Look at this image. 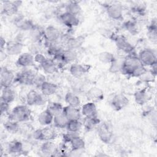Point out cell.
<instances>
[{"instance_id":"24","label":"cell","mask_w":157,"mask_h":157,"mask_svg":"<svg viewBox=\"0 0 157 157\" xmlns=\"http://www.w3.org/2000/svg\"><path fill=\"white\" fill-rule=\"evenodd\" d=\"M7 151L11 155H20L23 152V144L20 140H13L9 143L7 145Z\"/></svg>"},{"instance_id":"29","label":"cell","mask_w":157,"mask_h":157,"mask_svg":"<svg viewBox=\"0 0 157 157\" xmlns=\"http://www.w3.org/2000/svg\"><path fill=\"white\" fill-rule=\"evenodd\" d=\"M69 122V120L64 115L63 112L53 117V123L55 127L59 129L66 128Z\"/></svg>"},{"instance_id":"42","label":"cell","mask_w":157,"mask_h":157,"mask_svg":"<svg viewBox=\"0 0 157 157\" xmlns=\"http://www.w3.org/2000/svg\"><path fill=\"white\" fill-rule=\"evenodd\" d=\"M123 59L115 58V60L111 64H110L109 67L110 72L112 73H116L117 72L120 71L122 63H123Z\"/></svg>"},{"instance_id":"37","label":"cell","mask_w":157,"mask_h":157,"mask_svg":"<svg viewBox=\"0 0 157 157\" xmlns=\"http://www.w3.org/2000/svg\"><path fill=\"white\" fill-rule=\"evenodd\" d=\"M4 126L6 130L12 134L17 133L20 129L19 123L9 119L4 123Z\"/></svg>"},{"instance_id":"12","label":"cell","mask_w":157,"mask_h":157,"mask_svg":"<svg viewBox=\"0 0 157 157\" xmlns=\"http://www.w3.org/2000/svg\"><path fill=\"white\" fill-rule=\"evenodd\" d=\"M97 128L98 134L101 140L105 144H110L113 139V134L109 126L104 123L99 124Z\"/></svg>"},{"instance_id":"41","label":"cell","mask_w":157,"mask_h":157,"mask_svg":"<svg viewBox=\"0 0 157 157\" xmlns=\"http://www.w3.org/2000/svg\"><path fill=\"white\" fill-rule=\"evenodd\" d=\"M124 26L129 33L133 35H135L138 33V27L135 21L131 20L127 21L124 23Z\"/></svg>"},{"instance_id":"5","label":"cell","mask_w":157,"mask_h":157,"mask_svg":"<svg viewBox=\"0 0 157 157\" xmlns=\"http://www.w3.org/2000/svg\"><path fill=\"white\" fill-rule=\"evenodd\" d=\"M113 40H114L117 48L123 51V52L127 53L128 55L134 54V47L128 41L126 37L123 36L117 35L113 37Z\"/></svg>"},{"instance_id":"15","label":"cell","mask_w":157,"mask_h":157,"mask_svg":"<svg viewBox=\"0 0 157 157\" xmlns=\"http://www.w3.org/2000/svg\"><path fill=\"white\" fill-rule=\"evenodd\" d=\"M23 45L21 42L13 40L7 42L5 49L7 54L13 56L20 55L23 50Z\"/></svg>"},{"instance_id":"35","label":"cell","mask_w":157,"mask_h":157,"mask_svg":"<svg viewBox=\"0 0 157 157\" xmlns=\"http://www.w3.org/2000/svg\"><path fill=\"white\" fill-rule=\"evenodd\" d=\"M147 36L148 39L153 42H156L157 40V26L156 20H152L148 27Z\"/></svg>"},{"instance_id":"2","label":"cell","mask_w":157,"mask_h":157,"mask_svg":"<svg viewBox=\"0 0 157 157\" xmlns=\"http://www.w3.org/2000/svg\"><path fill=\"white\" fill-rule=\"evenodd\" d=\"M31 112L30 109L25 105L15 106L9 114L8 118L18 123L28 121L31 118Z\"/></svg>"},{"instance_id":"13","label":"cell","mask_w":157,"mask_h":157,"mask_svg":"<svg viewBox=\"0 0 157 157\" xmlns=\"http://www.w3.org/2000/svg\"><path fill=\"white\" fill-rule=\"evenodd\" d=\"M59 19L61 22L68 28L77 26L79 24V19L77 16L64 12L59 15Z\"/></svg>"},{"instance_id":"7","label":"cell","mask_w":157,"mask_h":157,"mask_svg":"<svg viewBox=\"0 0 157 157\" xmlns=\"http://www.w3.org/2000/svg\"><path fill=\"white\" fill-rule=\"evenodd\" d=\"M60 31L53 26H48L44 29V39L45 43H52L60 41L62 36Z\"/></svg>"},{"instance_id":"26","label":"cell","mask_w":157,"mask_h":157,"mask_svg":"<svg viewBox=\"0 0 157 157\" xmlns=\"http://www.w3.org/2000/svg\"><path fill=\"white\" fill-rule=\"evenodd\" d=\"M134 98L136 102L140 105H144L147 101L148 98V94L147 88L145 87L142 90L136 91L134 94Z\"/></svg>"},{"instance_id":"4","label":"cell","mask_w":157,"mask_h":157,"mask_svg":"<svg viewBox=\"0 0 157 157\" xmlns=\"http://www.w3.org/2000/svg\"><path fill=\"white\" fill-rule=\"evenodd\" d=\"M140 63L144 66H151L156 64V55L154 50L150 48H144L137 56Z\"/></svg>"},{"instance_id":"28","label":"cell","mask_w":157,"mask_h":157,"mask_svg":"<svg viewBox=\"0 0 157 157\" xmlns=\"http://www.w3.org/2000/svg\"><path fill=\"white\" fill-rule=\"evenodd\" d=\"M15 98V91L11 88V87H5L1 88V100L10 104L13 102Z\"/></svg>"},{"instance_id":"38","label":"cell","mask_w":157,"mask_h":157,"mask_svg":"<svg viewBox=\"0 0 157 157\" xmlns=\"http://www.w3.org/2000/svg\"><path fill=\"white\" fill-rule=\"evenodd\" d=\"M70 144L72 150H82L85 147V141L80 136L73 139L71 141Z\"/></svg>"},{"instance_id":"49","label":"cell","mask_w":157,"mask_h":157,"mask_svg":"<svg viewBox=\"0 0 157 157\" xmlns=\"http://www.w3.org/2000/svg\"><path fill=\"white\" fill-rule=\"evenodd\" d=\"M6 44H7V42H6L5 39L1 36V38H0V44H1L0 45H1V52H2V50L4 49H5Z\"/></svg>"},{"instance_id":"32","label":"cell","mask_w":157,"mask_h":157,"mask_svg":"<svg viewBox=\"0 0 157 157\" xmlns=\"http://www.w3.org/2000/svg\"><path fill=\"white\" fill-rule=\"evenodd\" d=\"M100 123V120L98 118V117L93 118H85L83 121V126L86 131H90L94 129L95 128H97Z\"/></svg>"},{"instance_id":"23","label":"cell","mask_w":157,"mask_h":157,"mask_svg":"<svg viewBox=\"0 0 157 157\" xmlns=\"http://www.w3.org/2000/svg\"><path fill=\"white\" fill-rule=\"evenodd\" d=\"M87 98L91 102H98L104 98V93L101 89L98 87H92L86 93Z\"/></svg>"},{"instance_id":"18","label":"cell","mask_w":157,"mask_h":157,"mask_svg":"<svg viewBox=\"0 0 157 157\" xmlns=\"http://www.w3.org/2000/svg\"><path fill=\"white\" fill-rule=\"evenodd\" d=\"M89 70V66L86 64H72L69 67V72L75 78H78L86 74Z\"/></svg>"},{"instance_id":"30","label":"cell","mask_w":157,"mask_h":157,"mask_svg":"<svg viewBox=\"0 0 157 157\" xmlns=\"http://www.w3.org/2000/svg\"><path fill=\"white\" fill-rule=\"evenodd\" d=\"M53 116L47 110H43L38 116L37 120L40 124L42 126H48L53 123Z\"/></svg>"},{"instance_id":"43","label":"cell","mask_w":157,"mask_h":157,"mask_svg":"<svg viewBox=\"0 0 157 157\" xmlns=\"http://www.w3.org/2000/svg\"><path fill=\"white\" fill-rule=\"evenodd\" d=\"M45 77L44 75H43L42 74H36L34 80H33V85L35 86L37 88H39L40 89L41 85H42V83L45 82Z\"/></svg>"},{"instance_id":"11","label":"cell","mask_w":157,"mask_h":157,"mask_svg":"<svg viewBox=\"0 0 157 157\" xmlns=\"http://www.w3.org/2000/svg\"><path fill=\"white\" fill-rule=\"evenodd\" d=\"M106 12L109 17L116 20H121L123 17V7L117 3L108 4L105 6Z\"/></svg>"},{"instance_id":"22","label":"cell","mask_w":157,"mask_h":157,"mask_svg":"<svg viewBox=\"0 0 157 157\" xmlns=\"http://www.w3.org/2000/svg\"><path fill=\"white\" fill-rule=\"evenodd\" d=\"M43 71L47 74H54L58 72V66L53 59L46 58V59L40 64Z\"/></svg>"},{"instance_id":"33","label":"cell","mask_w":157,"mask_h":157,"mask_svg":"<svg viewBox=\"0 0 157 157\" xmlns=\"http://www.w3.org/2000/svg\"><path fill=\"white\" fill-rule=\"evenodd\" d=\"M61 55L64 64L74 61L77 57V53L75 50L69 49H64L61 52Z\"/></svg>"},{"instance_id":"31","label":"cell","mask_w":157,"mask_h":157,"mask_svg":"<svg viewBox=\"0 0 157 157\" xmlns=\"http://www.w3.org/2000/svg\"><path fill=\"white\" fill-rule=\"evenodd\" d=\"M64 101L67 104V105L77 107L80 105V100L78 96H77L75 93L68 92L64 96Z\"/></svg>"},{"instance_id":"1","label":"cell","mask_w":157,"mask_h":157,"mask_svg":"<svg viewBox=\"0 0 157 157\" xmlns=\"http://www.w3.org/2000/svg\"><path fill=\"white\" fill-rule=\"evenodd\" d=\"M141 65L142 64L136 54L128 55L123 58L120 72L124 75L131 76L133 72Z\"/></svg>"},{"instance_id":"36","label":"cell","mask_w":157,"mask_h":157,"mask_svg":"<svg viewBox=\"0 0 157 157\" xmlns=\"http://www.w3.org/2000/svg\"><path fill=\"white\" fill-rule=\"evenodd\" d=\"M46 109L54 117L63 112V106L59 102H53L48 104Z\"/></svg>"},{"instance_id":"40","label":"cell","mask_w":157,"mask_h":157,"mask_svg":"<svg viewBox=\"0 0 157 157\" xmlns=\"http://www.w3.org/2000/svg\"><path fill=\"white\" fill-rule=\"evenodd\" d=\"M82 126V123L79 121V120H69L66 129L68 131L78 132Z\"/></svg>"},{"instance_id":"20","label":"cell","mask_w":157,"mask_h":157,"mask_svg":"<svg viewBox=\"0 0 157 157\" xmlns=\"http://www.w3.org/2000/svg\"><path fill=\"white\" fill-rule=\"evenodd\" d=\"M40 151L45 156H55L58 150L55 144L50 140L45 141L41 145Z\"/></svg>"},{"instance_id":"39","label":"cell","mask_w":157,"mask_h":157,"mask_svg":"<svg viewBox=\"0 0 157 157\" xmlns=\"http://www.w3.org/2000/svg\"><path fill=\"white\" fill-rule=\"evenodd\" d=\"M99 60L105 64H111L116 58L114 55L109 52H101L98 55Z\"/></svg>"},{"instance_id":"17","label":"cell","mask_w":157,"mask_h":157,"mask_svg":"<svg viewBox=\"0 0 157 157\" xmlns=\"http://www.w3.org/2000/svg\"><path fill=\"white\" fill-rule=\"evenodd\" d=\"M34 63V56L29 52L20 54L17 60V64L22 67L33 66Z\"/></svg>"},{"instance_id":"48","label":"cell","mask_w":157,"mask_h":157,"mask_svg":"<svg viewBox=\"0 0 157 157\" xmlns=\"http://www.w3.org/2000/svg\"><path fill=\"white\" fill-rule=\"evenodd\" d=\"M34 56V61L36 63H39V64H41L47 58L45 56V55H44L41 53H39L35 55Z\"/></svg>"},{"instance_id":"16","label":"cell","mask_w":157,"mask_h":157,"mask_svg":"<svg viewBox=\"0 0 157 157\" xmlns=\"http://www.w3.org/2000/svg\"><path fill=\"white\" fill-rule=\"evenodd\" d=\"M14 24L20 30L23 31H29L35 25L31 20L26 19L22 15L18 16L15 18Z\"/></svg>"},{"instance_id":"47","label":"cell","mask_w":157,"mask_h":157,"mask_svg":"<svg viewBox=\"0 0 157 157\" xmlns=\"http://www.w3.org/2000/svg\"><path fill=\"white\" fill-rule=\"evenodd\" d=\"M9 103H7L5 101H3L2 100H1V105H0V108H1V115H2L3 114H5L6 113H7L9 110Z\"/></svg>"},{"instance_id":"25","label":"cell","mask_w":157,"mask_h":157,"mask_svg":"<svg viewBox=\"0 0 157 157\" xmlns=\"http://www.w3.org/2000/svg\"><path fill=\"white\" fill-rule=\"evenodd\" d=\"M58 86L52 82L48 81L44 82L41 85L40 90L42 94L44 96H51L56 93Z\"/></svg>"},{"instance_id":"6","label":"cell","mask_w":157,"mask_h":157,"mask_svg":"<svg viewBox=\"0 0 157 157\" xmlns=\"http://www.w3.org/2000/svg\"><path fill=\"white\" fill-rule=\"evenodd\" d=\"M36 73L31 69H24L18 72L15 78V82L25 85H33V80Z\"/></svg>"},{"instance_id":"45","label":"cell","mask_w":157,"mask_h":157,"mask_svg":"<svg viewBox=\"0 0 157 157\" xmlns=\"http://www.w3.org/2000/svg\"><path fill=\"white\" fill-rule=\"evenodd\" d=\"M40 42H33L29 47V52L33 55L34 56L39 53H40Z\"/></svg>"},{"instance_id":"10","label":"cell","mask_w":157,"mask_h":157,"mask_svg":"<svg viewBox=\"0 0 157 157\" xmlns=\"http://www.w3.org/2000/svg\"><path fill=\"white\" fill-rule=\"evenodd\" d=\"M44 95L39 93L34 90H30L26 97V102L29 106L40 105L44 104L45 99Z\"/></svg>"},{"instance_id":"8","label":"cell","mask_w":157,"mask_h":157,"mask_svg":"<svg viewBox=\"0 0 157 157\" xmlns=\"http://www.w3.org/2000/svg\"><path fill=\"white\" fill-rule=\"evenodd\" d=\"M22 2L19 1H2L1 7V13L8 16L16 15L18 12V9L21 5Z\"/></svg>"},{"instance_id":"14","label":"cell","mask_w":157,"mask_h":157,"mask_svg":"<svg viewBox=\"0 0 157 157\" xmlns=\"http://www.w3.org/2000/svg\"><path fill=\"white\" fill-rule=\"evenodd\" d=\"M128 103L129 100L127 97L121 93L114 95L111 101V105L116 110L123 109L128 105Z\"/></svg>"},{"instance_id":"9","label":"cell","mask_w":157,"mask_h":157,"mask_svg":"<svg viewBox=\"0 0 157 157\" xmlns=\"http://www.w3.org/2000/svg\"><path fill=\"white\" fill-rule=\"evenodd\" d=\"M15 75L12 71L7 67H2L0 72V82L2 88L10 87L12 83L15 82Z\"/></svg>"},{"instance_id":"21","label":"cell","mask_w":157,"mask_h":157,"mask_svg":"<svg viewBox=\"0 0 157 157\" xmlns=\"http://www.w3.org/2000/svg\"><path fill=\"white\" fill-rule=\"evenodd\" d=\"M63 113L69 120H79L81 117V112L78 108L69 105L63 107Z\"/></svg>"},{"instance_id":"3","label":"cell","mask_w":157,"mask_h":157,"mask_svg":"<svg viewBox=\"0 0 157 157\" xmlns=\"http://www.w3.org/2000/svg\"><path fill=\"white\" fill-rule=\"evenodd\" d=\"M56 136L57 133L56 131L53 128L49 126L38 129L36 130L33 134V137L35 139L44 142L53 140Z\"/></svg>"},{"instance_id":"34","label":"cell","mask_w":157,"mask_h":157,"mask_svg":"<svg viewBox=\"0 0 157 157\" xmlns=\"http://www.w3.org/2000/svg\"><path fill=\"white\" fill-rule=\"evenodd\" d=\"M82 9L79 4L76 1H70L65 6V12L78 16L80 13Z\"/></svg>"},{"instance_id":"44","label":"cell","mask_w":157,"mask_h":157,"mask_svg":"<svg viewBox=\"0 0 157 157\" xmlns=\"http://www.w3.org/2000/svg\"><path fill=\"white\" fill-rule=\"evenodd\" d=\"M79 136L78 132H71V131H68L66 133H64L63 135V141L66 143H70L71 141L74 139L75 137H76L77 136Z\"/></svg>"},{"instance_id":"46","label":"cell","mask_w":157,"mask_h":157,"mask_svg":"<svg viewBox=\"0 0 157 157\" xmlns=\"http://www.w3.org/2000/svg\"><path fill=\"white\" fill-rule=\"evenodd\" d=\"M156 77V75H155L151 71H146L142 75H141L140 77H139L141 80L145 82H153Z\"/></svg>"},{"instance_id":"27","label":"cell","mask_w":157,"mask_h":157,"mask_svg":"<svg viewBox=\"0 0 157 157\" xmlns=\"http://www.w3.org/2000/svg\"><path fill=\"white\" fill-rule=\"evenodd\" d=\"M44 29L35 25L29 31V36L33 42H40L41 40L44 39Z\"/></svg>"},{"instance_id":"19","label":"cell","mask_w":157,"mask_h":157,"mask_svg":"<svg viewBox=\"0 0 157 157\" xmlns=\"http://www.w3.org/2000/svg\"><path fill=\"white\" fill-rule=\"evenodd\" d=\"M81 113L85 118H93L98 117L96 106L93 102H88L83 104L82 107Z\"/></svg>"}]
</instances>
